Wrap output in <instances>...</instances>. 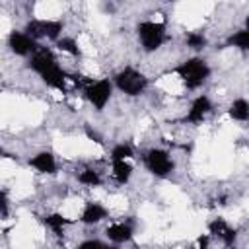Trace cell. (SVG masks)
<instances>
[{"mask_svg":"<svg viewBox=\"0 0 249 249\" xmlns=\"http://www.w3.org/2000/svg\"><path fill=\"white\" fill-rule=\"evenodd\" d=\"M173 72L179 76V80L187 89H198L210 78V66L200 56H191L183 60L179 66L173 68Z\"/></svg>","mask_w":249,"mask_h":249,"instance_id":"obj_1","label":"cell"},{"mask_svg":"<svg viewBox=\"0 0 249 249\" xmlns=\"http://www.w3.org/2000/svg\"><path fill=\"white\" fill-rule=\"evenodd\" d=\"M113 84L124 93V95H130V97H136L140 93L146 91L148 88V78L146 74H142L140 70L132 68V66H124L123 70H119L115 76H113Z\"/></svg>","mask_w":249,"mask_h":249,"instance_id":"obj_2","label":"cell"},{"mask_svg":"<svg viewBox=\"0 0 249 249\" xmlns=\"http://www.w3.org/2000/svg\"><path fill=\"white\" fill-rule=\"evenodd\" d=\"M136 35H138L140 47L146 53H156L167 39L165 23H161V21H140L136 25Z\"/></svg>","mask_w":249,"mask_h":249,"instance_id":"obj_3","label":"cell"},{"mask_svg":"<svg viewBox=\"0 0 249 249\" xmlns=\"http://www.w3.org/2000/svg\"><path fill=\"white\" fill-rule=\"evenodd\" d=\"M82 89H84L86 99L93 105V109L95 111H103L105 105L109 103L111 95H113V82L109 78H101V80L86 78Z\"/></svg>","mask_w":249,"mask_h":249,"instance_id":"obj_4","label":"cell"},{"mask_svg":"<svg viewBox=\"0 0 249 249\" xmlns=\"http://www.w3.org/2000/svg\"><path fill=\"white\" fill-rule=\"evenodd\" d=\"M142 161H144V167L154 175V177H169L175 169V161L171 160L169 152L167 150H161V148H150L144 156H142Z\"/></svg>","mask_w":249,"mask_h":249,"instance_id":"obj_5","label":"cell"},{"mask_svg":"<svg viewBox=\"0 0 249 249\" xmlns=\"http://www.w3.org/2000/svg\"><path fill=\"white\" fill-rule=\"evenodd\" d=\"M64 23L60 19H29L23 27V33L33 37L35 41L39 39H51L56 41L62 35Z\"/></svg>","mask_w":249,"mask_h":249,"instance_id":"obj_6","label":"cell"},{"mask_svg":"<svg viewBox=\"0 0 249 249\" xmlns=\"http://www.w3.org/2000/svg\"><path fill=\"white\" fill-rule=\"evenodd\" d=\"M8 47L18 56H29L39 49L37 41L33 37H29L27 33H23V31H12L8 35Z\"/></svg>","mask_w":249,"mask_h":249,"instance_id":"obj_7","label":"cell"},{"mask_svg":"<svg viewBox=\"0 0 249 249\" xmlns=\"http://www.w3.org/2000/svg\"><path fill=\"white\" fill-rule=\"evenodd\" d=\"M212 111V101H210V97L208 95H204V93H200V95H196L195 99H193V103H191V107H189V111H187V115H185V123H189V124H198V123H202L204 119H206V115Z\"/></svg>","mask_w":249,"mask_h":249,"instance_id":"obj_8","label":"cell"},{"mask_svg":"<svg viewBox=\"0 0 249 249\" xmlns=\"http://www.w3.org/2000/svg\"><path fill=\"white\" fill-rule=\"evenodd\" d=\"M208 233L214 235V237H218V239H222V243L226 247H231L233 241H235V237H237V230H233L224 218H214L208 224Z\"/></svg>","mask_w":249,"mask_h":249,"instance_id":"obj_9","label":"cell"},{"mask_svg":"<svg viewBox=\"0 0 249 249\" xmlns=\"http://www.w3.org/2000/svg\"><path fill=\"white\" fill-rule=\"evenodd\" d=\"M29 165L33 169H37L39 173H45V175L56 173V160H54V154L49 150H43V152H37L35 156H31Z\"/></svg>","mask_w":249,"mask_h":249,"instance_id":"obj_10","label":"cell"},{"mask_svg":"<svg viewBox=\"0 0 249 249\" xmlns=\"http://www.w3.org/2000/svg\"><path fill=\"white\" fill-rule=\"evenodd\" d=\"M39 78L43 80V84H47L49 88H54L62 93H66V72L58 66V62L51 68H47L45 72L39 74Z\"/></svg>","mask_w":249,"mask_h":249,"instance_id":"obj_11","label":"cell"},{"mask_svg":"<svg viewBox=\"0 0 249 249\" xmlns=\"http://www.w3.org/2000/svg\"><path fill=\"white\" fill-rule=\"evenodd\" d=\"M54 64H56L54 54H53L49 49H45V47H39V49L31 54V58H29V68H31L33 72H37V74L45 72L47 68H51V66H54Z\"/></svg>","mask_w":249,"mask_h":249,"instance_id":"obj_12","label":"cell"},{"mask_svg":"<svg viewBox=\"0 0 249 249\" xmlns=\"http://www.w3.org/2000/svg\"><path fill=\"white\" fill-rule=\"evenodd\" d=\"M107 208L99 202H86L82 214H80V222L86 224V226H93L97 222H101L103 218H107Z\"/></svg>","mask_w":249,"mask_h":249,"instance_id":"obj_13","label":"cell"},{"mask_svg":"<svg viewBox=\"0 0 249 249\" xmlns=\"http://www.w3.org/2000/svg\"><path fill=\"white\" fill-rule=\"evenodd\" d=\"M105 235H107V239L111 243H126V241L132 239V226L124 224V222L111 224V226H107Z\"/></svg>","mask_w":249,"mask_h":249,"instance_id":"obj_14","label":"cell"},{"mask_svg":"<svg viewBox=\"0 0 249 249\" xmlns=\"http://www.w3.org/2000/svg\"><path fill=\"white\" fill-rule=\"evenodd\" d=\"M113 161V177L119 185H126L132 177V165L126 160H111Z\"/></svg>","mask_w":249,"mask_h":249,"instance_id":"obj_15","label":"cell"},{"mask_svg":"<svg viewBox=\"0 0 249 249\" xmlns=\"http://www.w3.org/2000/svg\"><path fill=\"white\" fill-rule=\"evenodd\" d=\"M228 115H230L233 121L245 123V121L249 119V103H247V99H243V97L233 99V103H231L230 109H228Z\"/></svg>","mask_w":249,"mask_h":249,"instance_id":"obj_16","label":"cell"},{"mask_svg":"<svg viewBox=\"0 0 249 249\" xmlns=\"http://www.w3.org/2000/svg\"><path fill=\"white\" fill-rule=\"evenodd\" d=\"M43 222H45V226H47L49 230H53L56 235H62V233H64V228H66L68 224H72V220L64 218V216H62V214H58V212L47 214V216L43 218Z\"/></svg>","mask_w":249,"mask_h":249,"instance_id":"obj_17","label":"cell"},{"mask_svg":"<svg viewBox=\"0 0 249 249\" xmlns=\"http://www.w3.org/2000/svg\"><path fill=\"white\" fill-rule=\"evenodd\" d=\"M76 179H78L80 185H86V187H99V185L103 183L99 171H95V169H91V167L82 169V171L76 175Z\"/></svg>","mask_w":249,"mask_h":249,"instance_id":"obj_18","label":"cell"},{"mask_svg":"<svg viewBox=\"0 0 249 249\" xmlns=\"http://www.w3.org/2000/svg\"><path fill=\"white\" fill-rule=\"evenodd\" d=\"M226 45L228 47H237V49H241V51H247L249 49V31L243 27V29H239V31H235L233 35H230L228 37V41H226Z\"/></svg>","mask_w":249,"mask_h":249,"instance_id":"obj_19","label":"cell"},{"mask_svg":"<svg viewBox=\"0 0 249 249\" xmlns=\"http://www.w3.org/2000/svg\"><path fill=\"white\" fill-rule=\"evenodd\" d=\"M54 43H56L58 51H62V53H66L70 56H80V47H78L74 37H58Z\"/></svg>","mask_w":249,"mask_h":249,"instance_id":"obj_20","label":"cell"},{"mask_svg":"<svg viewBox=\"0 0 249 249\" xmlns=\"http://www.w3.org/2000/svg\"><path fill=\"white\" fill-rule=\"evenodd\" d=\"M185 43H187L189 49H193V51H200V49L206 47V37H204V33H200V31H191V33H187Z\"/></svg>","mask_w":249,"mask_h":249,"instance_id":"obj_21","label":"cell"},{"mask_svg":"<svg viewBox=\"0 0 249 249\" xmlns=\"http://www.w3.org/2000/svg\"><path fill=\"white\" fill-rule=\"evenodd\" d=\"M132 156H134V150H132L130 144L121 142V144H115L111 148V160H128Z\"/></svg>","mask_w":249,"mask_h":249,"instance_id":"obj_22","label":"cell"},{"mask_svg":"<svg viewBox=\"0 0 249 249\" xmlns=\"http://www.w3.org/2000/svg\"><path fill=\"white\" fill-rule=\"evenodd\" d=\"M10 214V204H8V196L4 191H0V218H6Z\"/></svg>","mask_w":249,"mask_h":249,"instance_id":"obj_23","label":"cell"},{"mask_svg":"<svg viewBox=\"0 0 249 249\" xmlns=\"http://www.w3.org/2000/svg\"><path fill=\"white\" fill-rule=\"evenodd\" d=\"M78 247H80V249H88V247H107V243H105V241H99V239H86V241H82Z\"/></svg>","mask_w":249,"mask_h":249,"instance_id":"obj_24","label":"cell"},{"mask_svg":"<svg viewBox=\"0 0 249 249\" xmlns=\"http://www.w3.org/2000/svg\"><path fill=\"white\" fill-rule=\"evenodd\" d=\"M86 134H88V138H91L93 142H97V144H103L101 136H99L95 130H91V126H89V124H86Z\"/></svg>","mask_w":249,"mask_h":249,"instance_id":"obj_25","label":"cell"},{"mask_svg":"<svg viewBox=\"0 0 249 249\" xmlns=\"http://www.w3.org/2000/svg\"><path fill=\"white\" fill-rule=\"evenodd\" d=\"M208 241H210V235H200L198 239H196V243H198V247H208Z\"/></svg>","mask_w":249,"mask_h":249,"instance_id":"obj_26","label":"cell"},{"mask_svg":"<svg viewBox=\"0 0 249 249\" xmlns=\"http://www.w3.org/2000/svg\"><path fill=\"white\" fill-rule=\"evenodd\" d=\"M167 2H175V0H167Z\"/></svg>","mask_w":249,"mask_h":249,"instance_id":"obj_27","label":"cell"}]
</instances>
